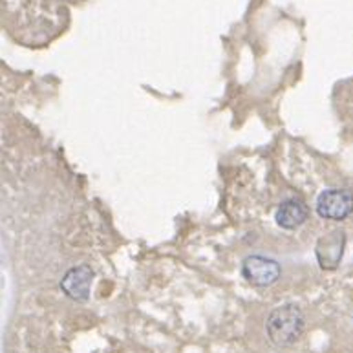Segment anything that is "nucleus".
Segmentation results:
<instances>
[{
  "label": "nucleus",
  "mask_w": 353,
  "mask_h": 353,
  "mask_svg": "<svg viewBox=\"0 0 353 353\" xmlns=\"http://www.w3.org/2000/svg\"><path fill=\"white\" fill-rule=\"evenodd\" d=\"M242 275L251 286L267 288L280 278V266L266 256H249L242 264Z\"/></svg>",
  "instance_id": "nucleus-3"
},
{
  "label": "nucleus",
  "mask_w": 353,
  "mask_h": 353,
  "mask_svg": "<svg viewBox=\"0 0 353 353\" xmlns=\"http://www.w3.org/2000/svg\"><path fill=\"white\" fill-rule=\"evenodd\" d=\"M344 251V233L333 231L319 240L317 244V258L322 269H335L343 258Z\"/></svg>",
  "instance_id": "nucleus-5"
},
{
  "label": "nucleus",
  "mask_w": 353,
  "mask_h": 353,
  "mask_svg": "<svg viewBox=\"0 0 353 353\" xmlns=\"http://www.w3.org/2000/svg\"><path fill=\"white\" fill-rule=\"evenodd\" d=\"M93 280V271L90 266H77L71 267L70 271L66 273L60 289L65 291L66 297L71 300H87L90 297V286Z\"/></svg>",
  "instance_id": "nucleus-4"
},
{
  "label": "nucleus",
  "mask_w": 353,
  "mask_h": 353,
  "mask_svg": "<svg viewBox=\"0 0 353 353\" xmlns=\"http://www.w3.org/2000/svg\"><path fill=\"white\" fill-rule=\"evenodd\" d=\"M306 328L304 313L299 306L286 304L271 311L267 317V335L277 346H291L302 337Z\"/></svg>",
  "instance_id": "nucleus-1"
},
{
  "label": "nucleus",
  "mask_w": 353,
  "mask_h": 353,
  "mask_svg": "<svg viewBox=\"0 0 353 353\" xmlns=\"http://www.w3.org/2000/svg\"><path fill=\"white\" fill-rule=\"evenodd\" d=\"M317 212L326 220H344L353 212V194L346 189L324 190L317 200Z\"/></svg>",
  "instance_id": "nucleus-2"
},
{
  "label": "nucleus",
  "mask_w": 353,
  "mask_h": 353,
  "mask_svg": "<svg viewBox=\"0 0 353 353\" xmlns=\"http://www.w3.org/2000/svg\"><path fill=\"white\" fill-rule=\"evenodd\" d=\"M308 207L299 200L284 201L277 211V223L282 229H297L308 220Z\"/></svg>",
  "instance_id": "nucleus-6"
}]
</instances>
